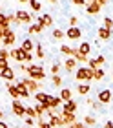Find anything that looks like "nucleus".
Instances as JSON below:
<instances>
[{
	"label": "nucleus",
	"instance_id": "16",
	"mask_svg": "<svg viewBox=\"0 0 113 128\" xmlns=\"http://www.w3.org/2000/svg\"><path fill=\"white\" fill-rule=\"evenodd\" d=\"M62 104V99L57 95H49L47 97V108H58Z\"/></svg>",
	"mask_w": 113,
	"mask_h": 128
},
{
	"label": "nucleus",
	"instance_id": "13",
	"mask_svg": "<svg viewBox=\"0 0 113 128\" xmlns=\"http://www.w3.org/2000/svg\"><path fill=\"white\" fill-rule=\"evenodd\" d=\"M66 37H68L69 40H79V38L82 37V31H80L77 26H75V28H69V30L66 31Z\"/></svg>",
	"mask_w": 113,
	"mask_h": 128
},
{
	"label": "nucleus",
	"instance_id": "31",
	"mask_svg": "<svg viewBox=\"0 0 113 128\" xmlns=\"http://www.w3.org/2000/svg\"><path fill=\"white\" fill-rule=\"evenodd\" d=\"M73 59H75L77 62H88V60H90V59H88L86 55L79 53V50H75V53H73Z\"/></svg>",
	"mask_w": 113,
	"mask_h": 128
},
{
	"label": "nucleus",
	"instance_id": "30",
	"mask_svg": "<svg viewBox=\"0 0 113 128\" xmlns=\"http://www.w3.org/2000/svg\"><path fill=\"white\" fill-rule=\"evenodd\" d=\"M104 75H106V72H104L102 68L93 70V80H102V79H104Z\"/></svg>",
	"mask_w": 113,
	"mask_h": 128
},
{
	"label": "nucleus",
	"instance_id": "35",
	"mask_svg": "<svg viewBox=\"0 0 113 128\" xmlns=\"http://www.w3.org/2000/svg\"><path fill=\"white\" fill-rule=\"evenodd\" d=\"M51 84L55 86V88H60V86H62V77H60V75H53V77H51Z\"/></svg>",
	"mask_w": 113,
	"mask_h": 128
},
{
	"label": "nucleus",
	"instance_id": "54",
	"mask_svg": "<svg viewBox=\"0 0 113 128\" xmlns=\"http://www.w3.org/2000/svg\"><path fill=\"white\" fill-rule=\"evenodd\" d=\"M0 31H4V30H2V26H0Z\"/></svg>",
	"mask_w": 113,
	"mask_h": 128
},
{
	"label": "nucleus",
	"instance_id": "46",
	"mask_svg": "<svg viewBox=\"0 0 113 128\" xmlns=\"http://www.w3.org/2000/svg\"><path fill=\"white\" fill-rule=\"evenodd\" d=\"M4 68H9V62H7V60H4V59H0V72H2Z\"/></svg>",
	"mask_w": 113,
	"mask_h": 128
},
{
	"label": "nucleus",
	"instance_id": "17",
	"mask_svg": "<svg viewBox=\"0 0 113 128\" xmlns=\"http://www.w3.org/2000/svg\"><path fill=\"white\" fill-rule=\"evenodd\" d=\"M5 88H7V92H9V95L13 97V101H18V97H20V94H18V90H16V86H15L13 82H5Z\"/></svg>",
	"mask_w": 113,
	"mask_h": 128
},
{
	"label": "nucleus",
	"instance_id": "55",
	"mask_svg": "<svg viewBox=\"0 0 113 128\" xmlns=\"http://www.w3.org/2000/svg\"><path fill=\"white\" fill-rule=\"evenodd\" d=\"M0 13H2V8H0Z\"/></svg>",
	"mask_w": 113,
	"mask_h": 128
},
{
	"label": "nucleus",
	"instance_id": "52",
	"mask_svg": "<svg viewBox=\"0 0 113 128\" xmlns=\"http://www.w3.org/2000/svg\"><path fill=\"white\" fill-rule=\"evenodd\" d=\"M47 2H51V4H57V2H58V0H47Z\"/></svg>",
	"mask_w": 113,
	"mask_h": 128
},
{
	"label": "nucleus",
	"instance_id": "9",
	"mask_svg": "<svg viewBox=\"0 0 113 128\" xmlns=\"http://www.w3.org/2000/svg\"><path fill=\"white\" fill-rule=\"evenodd\" d=\"M11 108H13V114L16 115V117H26V106H24L20 101H13Z\"/></svg>",
	"mask_w": 113,
	"mask_h": 128
},
{
	"label": "nucleus",
	"instance_id": "40",
	"mask_svg": "<svg viewBox=\"0 0 113 128\" xmlns=\"http://www.w3.org/2000/svg\"><path fill=\"white\" fill-rule=\"evenodd\" d=\"M9 57H11V51H9L7 48H2V50H0V59H4V60H7V59H9Z\"/></svg>",
	"mask_w": 113,
	"mask_h": 128
},
{
	"label": "nucleus",
	"instance_id": "23",
	"mask_svg": "<svg viewBox=\"0 0 113 128\" xmlns=\"http://www.w3.org/2000/svg\"><path fill=\"white\" fill-rule=\"evenodd\" d=\"M33 97L37 99V102H40V104H46V106H47V97H49V94H44V92H38V94H35Z\"/></svg>",
	"mask_w": 113,
	"mask_h": 128
},
{
	"label": "nucleus",
	"instance_id": "5",
	"mask_svg": "<svg viewBox=\"0 0 113 128\" xmlns=\"http://www.w3.org/2000/svg\"><path fill=\"white\" fill-rule=\"evenodd\" d=\"M11 51V59H15L16 62H26V59H27V51H24L22 48H13V50H9Z\"/></svg>",
	"mask_w": 113,
	"mask_h": 128
},
{
	"label": "nucleus",
	"instance_id": "53",
	"mask_svg": "<svg viewBox=\"0 0 113 128\" xmlns=\"http://www.w3.org/2000/svg\"><path fill=\"white\" fill-rule=\"evenodd\" d=\"M20 128H29V126H20Z\"/></svg>",
	"mask_w": 113,
	"mask_h": 128
},
{
	"label": "nucleus",
	"instance_id": "8",
	"mask_svg": "<svg viewBox=\"0 0 113 128\" xmlns=\"http://www.w3.org/2000/svg\"><path fill=\"white\" fill-rule=\"evenodd\" d=\"M15 75H16V72L9 66V68H4L2 72H0V79L5 80V82H11V80H15Z\"/></svg>",
	"mask_w": 113,
	"mask_h": 128
},
{
	"label": "nucleus",
	"instance_id": "49",
	"mask_svg": "<svg viewBox=\"0 0 113 128\" xmlns=\"http://www.w3.org/2000/svg\"><path fill=\"white\" fill-rule=\"evenodd\" d=\"M0 128H9L7 123H4V121H0Z\"/></svg>",
	"mask_w": 113,
	"mask_h": 128
},
{
	"label": "nucleus",
	"instance_id": "14",
	"mask_svg": "<svg viewBox=\"0 0 113 128\" xmlns=\"http://www.w3.org/2000/svg\"><path fill=\"white\" fill-rule=\"evenodd\" d=\"M15 86H16V90H18L20 97H26V99H27V97H31V94H29V90L26 88V84H24L22 80H16V84H15Z\"/></svg>",
	"mask_w": 113,
	"mask_h": 128
},
{
	"label": "nucleus",
	"instance_id": "6",
	"mask_svg": "<svg viewBox=\"0 0 113 128\" xmlns=\"http://www.w3.org/2000/svg\"><path fill=\"white\" fill-rule=\"evenodd\" d=\"M15 16H16V20H18L20 24H31V20H33V15L27 13V11H24V9H18L15 13Z\"/></svg>",
	"mask_w": 113,
	"mask_h": 128
},
{
	"label": "nucleus",
	"instance_id": "33",
	"mask_svg": "<svg viewBox=\"0 0 113 128\" xmlns=\"http://www.w3.org/2000/svg\"><path fill=\"white\" fill-rule=\"evenodd\" d=\"M84 124L90 128V126H93V124H97V119H95V115H86L84 117Z\"/></svg>",
	"mask_w": 113,
	"mask_h": 128
},
{
	"label": "nucleus",
	"instance_id": "37",
	"mask_svg": "<svg viewBox=\"0 0 113 128\" xmlns=\"http://www.w3.org/2000/svg\"><path fill=\"white\" fill-rule=\"evenodd\" d=\"M51 37L55 38V40H60V38L66 37V33H64L62 30H53V35H51Z\"/></svg>",
	"mask_w": 113,
	"mask_h": 128
},
{
	"label": "nucleus",
	"instance_id": "7",
	"mask_svg": "<svg viewBox=\"0 0 113 128\" xmlns=\"http://www.w3.org/2000/svg\"><path fill=\"white\" fill-rule=\"evenodd\" d=\"M111 99H113V94H111V90H100L99 92V95H97V101L100 102V104H108V102H111Z\"/></svg>",
	"mask_w": 113,
	"mask_h": 128
},
{
	"label": "nucleus",
	"instance_id": "34",
	"mask_svg": "<svg viewBox=\"0 0 113 128\" xmlns=\"http://www.w3.org/2000/svg\"><path fill=\"white\" fill-rule=\"evenodd\" d=\"M29 8H31V11H35V13H38L42 6H40V2H38V0H29Z\"/></svg>",
	"mask_w": 113,
	"mask_h": 128
},
{
	"label": "nucleus",
	"instance_id": "4",
	"mask_svg": "<svg viewBox=\"0 0 113 128\" xmlns=\"http://www.w3.org/2000/svg\"><path fill=\"white\" fill-rule=\"evenodd\" d=\"M2 30H4V40H2V44L5 46V48H9V46L15 44L16 35H15V31L11 30V28H2Z\"/></svg>",
	"mask_w": 113,
	"mask_h": 128
},
{
	"label": "nucleus",
	"instance_id": "10",
	"mask_svg": "<svg viewBox=\"0 0 113 128\" xmlns=\"http://www.w3.org/2000/svg\"><path fill=\"white\" fill-rule=\"evenodd\" d=\"M60 119H62L64 126H71L73 123H77V115L75 114H68V112H62V110H60Z\"/></svg>",
	"mask_w": 113,
	"mask_h": 128
},
{
	"label": "nucleus",
	"instance_id": "36",
	"mask_svg": "<svg viewBox=\"0 0 113 128\" xmlns=\"http://www.w3.org/2000/svg\"><path fill=\"white\" fill-rule=\"evenodd\" d=\"M26 117L38 119V115H37V112H35V108H31V106H26Z\"/></svg>",
	"mask_w": 113,
	"mask_h": 128
},
{
	"label": "nucleus",
	"instance_id": "42",
	"mask_svg": "<svg viewBox=\"0 0 113 128\" xmlns=\"http://www.w3.org/2000/svg\"><path fill=\"white\" fill-rule=\"evenodd\" d=\"M37 128H51L49 123H46V121H42V117L38 119V123H37Z\"/></svg>",
	"mask_w": 113,
	"mask_h": 128
},
{
	"label": "nucleus",
	"instance_id": "11",
	"mask_svg": "<svg viewBox=\"0 0 113 128\" xmlns=\"http://www.w3.org/2000/svg\"><path fill=\"white\" fill-rule=\"evenodd\" d=\"M104 62H106V57H104V55H99V57H95V59H90V60H88V68L97 70V68L102 66Z\"/></svg>",
	"mask_w": 113,
	"mask_h": 128
},
{
	"label": "nucleus",
	"instance_id": "21",
	"mask_svg": "<svg viewBox=\"0 0 113 128\" xmlns=\"http://www.w3.org/2000/svg\"><path fill=\"white\" fill-rule=\"evenodd\" d=\"M62 99V102H69V101H73V99H71V90L69 88H62L60 90V95H58Z\"/></svg>",
	"mask_w": 113,
	"mask_h": 128
},
{
	"label": "nucleus",
	"instance_id": "48",
	"mask_svg": "<svg viewBox=\"0 0 113 128\" xmlns=\"http://www.w3.org/2000/svg\"><path fill=\"white\" fill-rule=\"evenodd\" d=\"M26 62H29V64L33 62V55H31V53H27V59H26Z\"/></svg>",
	"mask_w": 113,
	"mask_h": 128
},
{
	"label": "nucleus",
	"instance_id": "19",
	"mask_svg": "<svg viewBox=\"0 0 113 128\" xmlns=\"http://www.w3.org/2000/svg\"><path fill=\"white\" fill-rule=\"evenodd\" d=\"M20 48H22L24 51H27V53H29V51H33V50H35V42L27 37V38H24V40H22V46H20Z\"/></svg>",
	"mask_w": 113,
	"mask_h": 128
},
{
	"label": "nucleus",
	"instance_id": "26",
	"mask_svg": "<svg viewBox=\"0 0 113 128\" xmlns=\"http://www.w3.org/2000/svg\"><path fill=\"white\" fill-rule=\"evenodd\" d=\"M97 35H99V38H100V40H108V38L111 37V31H110V30H106V28H99Z\"/></svg>",
	"mask_w": 113,
	"mask_h": 128
},
{
	"label": "nucleus",
	"instance_id": "20",
	"mask_svg": "<svg viewBox=\"0 0 113 128\" xmlns=\"http://www.w3.org/2000/svg\"><path fill=\"white\" fill-rule=\"evenodd\" d=\"M77 92H79L80 95H84V97H86V95L91 92V86L88 84V82H80L79 86H77Z\"/></svg>",
	"mask_w": 113,
	"mask_h": 128
},
{
	"label": "nucleus",
	"instance_id": "45",
	"mask_svg": "<svg viewBox=\"0 0 113 128\" xmlns=\"http://www.w3.org/2000/svg\"><path fill=\"white\" fill-rule=\"evenodd\" d=\"M26 124H27L29 128H33V126L37 124V123H35V119H31V117H26Z\"/></svg>",
	"mask_w": 113,
	"mask_h": 128
},
{
	"label": "nucleus",
	"instance_id": "32",
	"mask_svg": "<svg viewBox=\"0 0 113 128\" xmlns=\"http://www.w3.org/2000/svg\"><path fill=\"white\" fill-rule=\"evenodd\" d=\"M35 51H37V57H38V59H44V57H46V53H44V48H42V44H40V42H37V44H35Z\"/></svg>",
	"mask_w": 113,
	"mask_h": 128
},
{
	"label": "nucleus",
	"instance_id": "39",
	"mask_svg": "<svg viewBox=\"0 0 113 128\" xmlns=\"http://www.w3.org/2000/svg\"><path fill=\"white\" fill-rule=\"evenodd\" d=\"M108 2H110V0H88V4H95V6H99L100 9H102Z\"/></svg>",
	"mask_w": 113,
	"mask_h": 128
},
{
	"label": "nucleus",
	"instance_id": "1",
	"mask_svg": "<svg viewBox=\"0 0 113 128\" xmlns=\"http://www.w3.org/2000/svg\"><path fill=\"white\" fill-rule=\"evenodd\" d=\"M27 77L40 82V80L46 79V72H44L42 66H38V64H27Z\"/></svg>",
	"mask_w": 113,
	"mask_h": 128
},
{
	"label": "nucleus",
	"instance_id": "50",
	"mask_svg": "<svg viewBox=\"0 0 113 128\" xmlns=\"http://www.w3.org/2000/svg\"><path fill=\"white\" fill-rule=\"evenodd\" d=\"M106 128H113V121H108V123H106Z\"/></svg>",
	"mask_w": 113,
	"mask_h": 128
},
{
	"label": "nucleus",
	"instance_id": "27",
	"mask_svg": "<svg viewBox=\"0 0 113 128\" xmlns=\"http://www.w3.org/2000/svg\"><path fill=\"white\" fill-rule=\"evenodd\" d=\"M42 30L44 28L38 24V22H33V24H29V28H27V33H42Z\"/></svg>",
	"mask_w": 113,
	"mask_h": 128
},
{
	"label": "nucleus",
	"instance_id": "22",
	"mask_svg": "<svg viewBox=\"0 0 113 128\" xmlns=\"http://www.w3.org/2000/svg\"><path fill=\"white\" fill-rule=\"evenodd\" d=\"M77 106H79V104H77L75 101H69V102H66V104H64L62 112H68V114H75V112H77Z\"/></svg>",
	"mask_w": 113,
	"mask_h": 128
},
{
	"label": "nucleus",
	"instance_id": "43",
	"mask_svg": "<svg viewBox=\"0 0 113 128\" xmlns=\"http://www.w3.org/2000/svg\"><path fill=\"white\" fill-rule=\"evenodd\" d=\"M77 22H79V18L73 15V16H69V28H75L77 26Z\"/></svg>",
	"mask_w": 113,
	"mask_h": 128
},
{
	"label": "nucleus",
	"instance_id": "15",
	"mask_svg": "<svg viewBox=\"0 0 113 128\" xmlns=\"http://www.w3.org/2000/svg\"><path fill=\"white\" fill-rule=\"evenodd\" d=\"M49 124H51V128H60V126H64L62 119H60V114L49 115Z\"/></svg>",
	"mask_w": 113,
	"mask_h": 128
},
{
	"label": "nucleus",
	"instance_id": "41",
	"mask_svg": "<svg viewBox=\"0 0 113 128\" xmlns=\"http://www.w3.org/2000/svg\"><path fill=\"white\" fill-rule=\"evenodd\" d=\"M58 72H60V64H58V60H57V62L51 64V73L53 75H58Z\"/></svg>",
	"mask_w": 113,
	"mask_h": 128
},
{
	"label": "nucleus",
	"instance_id": "38",
	"mask_svg": "<svg viewBox=\"0 0 113 128\" xmlns=\"http://www.w3.org/2000/svg\"><path fill=\"white\" fill-rule=\"evenodd\" d=\"M102 22H104V26H102V28H106V30H110V31L113 30V18H110V16H104V20H102Z\"/></svg>",
	"mask_w": 113,
	"mask_h": 128
},
{
	"label": "nucleus",
	"instance_id": "3",
	"mask_svg": "<svg viewBox=\"0 0 113 128\" xmlns=\"http://www.w3.org/2000/svg\"><path fill=\"white\" fill-rule=\"evenodd\" d=\"M20 80L26 84V88L29 90V94H31V95H35V94H38V92H40V86H42V84H40L38 80H33V79H29V77H24Z\"/></svg>",
	"mask_w": 113,
	"mask_h": 128
},
{
	"label": "nucleus",
	"instance_id": "51",
	"mask_svg": "<svg viewBox=\"0 0 113 128\" xmlns=\"http://www.w3.org/2000/svg\"><path fill=\"white\" fill-rule=\"evenodd\" d=\"M2 117H4V112H2V110H0V121H2Z\"/></svg>",
	"mask_w": 113,
	"mask_h": 128
},
{
	"label": "nucleus",
	"instance_id": "12",
	"mask_svg": "<svg viewBox=\"0 0 113 128\" xmlns=\"http://www.w3.org/2000/svg\"><path fill=\"white\" fill-rule=\"evenodd\" d=\"M37 22H38V24L42 26V28H51V26H53V16H51V15H47V13H44V15H40V16H38V20H37Z\"/></svg>",
	"mask_w": 113,
	"mask_h": 128
},
{
	"label": "nucleus",
	"instance_id": "24",
	"mask_svg": "<svg viewBox=\"0 0 113 128\" xmlns=\"http://www.w3.org/2000/svg\"><path fill=\"white\" fill-rule=\"evenodd\" d=\"M33 108H35V112H37V115H38V119L42 117V115H44V114L47 112V110H49V108L46 106V104H40V102H37V104H35Z\"/></svg>",
	"mask_w": 113,
	"mask_h": 128
},
{
	"label": "nucleus",
	"instance_id": "29",
	"mask_svg": "<svg viewBox=\"0 0 113 128\" xmlns=\"http://www.w3.org/2000/svg\"><path fill=\"white\" fill-rule=\"evenodd\" d=\"M86 13L88 15H97V13H100V8L95 6V4H88L86 6Z\"/></svg>",
	"mask_w": 113,
	"mask_h": 128
},
{
	"label": "nucleus",
	"instance_id": "28",
	"mask_svg": "<svg viewBox=\"0 0 113 128\" xmlns=\"http://www.w3.org/2000/svg\"><path fill=\"white\" fill-rule=\"evenodd\" d=\"M60 53L68 55V57H73V53H75V48H71V46H68V44H62V46H60Z\"/></svg>",
	"mask_w": 113,
	"mask_h": 128
},
{
	"label": "nucleus",
	"instance_id": "18",
	"mask_svg": "<svg viewBox=\"0 0 113 128\" xmlns=\"http://www.w3.org/2000/svg\"><path fill=\"white\" fill-rule=\"evenodd\" d=\"M75 68H77V60L73 59V57H68V59H66V62H64V70H66L68 73H71Z\"/></svg>",
	"mask_w": 113,
	"mask_h": 128
},
{
	"label": "nucleus",
	"instance_id": "2",
	"mask_svg": "<svg viewBox=\"0 0 113 128\" xmlns=\"http://www.w3.org/2000/svg\"><path fill=\"white\" fill-rule=\"evenodd\" d=\"M75 79L79 82H90V80H93V70L88 66H79L75 72Z\"/></svg>",
	"mask_w": 113,
	"mask_h": 128
},
{
	"label": "nucleus",
	"instance_id": "47",
	"mask_svg": "<svg viewBox=\"0 0 113 128\" xmlns=\"http://www.w3.org/2000/svg\"><path fill=\"white\" fill-rule=\"evenodd\" d=\"M73 4H77V6H84L86 4V0H71Z\"/></svg>",
	"mask_w": 113,
	"mask_h": 128
},
{
	"label": "nucleus",
	"instance_id": "25",
	"mask_svg": "<svg viewBox=\"0 0 113 128\" xmlns=\"http://www.w3.org/2000/svg\"><path fill=\"white\" fill-rule=\"evenodd\" d=\"M90 51H91V44L90 42H80V46H79V53H82V55H90Z\"/></svg>",
	"mask_w": 113,
	"mask_h": 128
},
{
	"label": "nucleus",
	"instance_id": "44",
	"mask_svg": "<svg viewBox=\"0 0 113 128\" xmlns=\"http://www.w3.org/2000/svg\"><path fill=\"white\" fill-rule=\"evenodd\" d=\"M68 128H88L84 123H79V121H77V123H73L71 126H68Z\"/></svg>",
	"mask_w": 113,
	"mask_h": 128
}]
</instances>
